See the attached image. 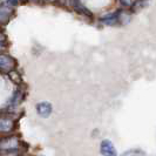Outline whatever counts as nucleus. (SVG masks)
<instances>
[{
	"mask_svg": "<svg viewBox=\"0 0 156 156\" xmlns=\"http://www.w3.org/2000/svg\"><path fill=\"white\" fill-rule=\"evenodd\" d=\"M100 153L102 156H117V150L109 140H103L100 143Z\"/></svg>",
	"mask_w": 156,
	"mask_h": 156,
	"instance_id": "obj_1",
	"label": "nucleus"
},
{
	"mask_svg": "<svg viewBox=\"0 0 156 156\" xmlns=\"http://www.w3.org/2000/svg\"><path fill=\"white\" fill-rule=\"evenodd\" d=\"M35 108H37L38 114H39L41 117H48L51 114H52V110H53L52 105L47 101L39 102V103L35 106Z\"/></svg>",
	"mask_w": 156,
	"mask_h": 156,
	"instance_id": "obj_2",
	"label": "nucleus"
},
{
	"mask_svg": "<svg viewBox=\"0 0 156 156\" xmlns=\"http://www.w3.org/2000/svg\"><path fill=\"white\" fill-rule=\"evenodd\" d=\"M0 66L2 70H11L14 67V60L11 59L9 56L2 55L1 56V61H0Z\"/></svg>",
	"mask_w": 156,
	"mask_h": 156,
	"instance_id": "obj_3",
	"label": "nucleus"
},
{
	"mask_svg": "<svg viewBox=\"0 0 156 156\" xmlns=\"http://www.w3.org/2000/svg\"><path fill=\"white\" fill-rule=\"evenodd\" d=\"M13 128V121L12 120H8L5 117H1V126H0V129H1V133H6L12 130Z\"/></svg>",
	"mask_w": 156,
	"mask_h": 156,
	"instance_id": "obj_4",
	"label": "nucleus"
},
{
	"mask_svg": "<svg viewBox=\"0 0 156 156\" xmlns=\"http://www.w3.org/2000/svg\"><path fill=\"white\" fill-rule=\"evenodd\" d=\"M16 156H27V155H16Z\"/></svg>",
	"mask_w": 156,
	"mask_h": 156,
	"instance_id": "obj_5",
	"label": "nucleus"
}]
</instances>
